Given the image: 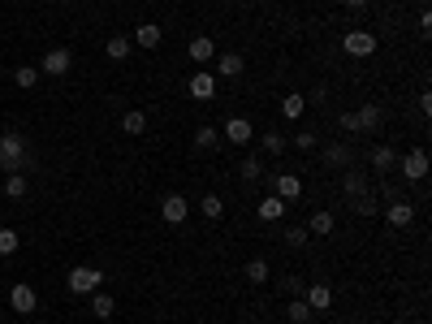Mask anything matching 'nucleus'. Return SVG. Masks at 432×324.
Here are the masks:
<instances>
[{"label":"nucleus","mask_w":432,"mask_h":324,"mask_svg":"<svg viewBox=\"0 0 432 324\" xmlns=\"http://www.w3.org/2000/svg\"><path fill=\"white\" fill-rule=\"evenodd\" d=\"M91 312H95V320H108V316L117 312V298H113V294H100V290H95V294H91Z\"/></svg>","instance_id":"6ab92c4d"},{"label":"nucleus","mask_w":432,"mask_h":324,"mask_svg":"<svg viewBox=\"0 0 432 324\" xmlns=\"http://www.w3.org/2000/svg\"><path fill=\"white\" fill-rule=\"evenodd\" d=\"M199 212H203L207 221H220V216H225V203H220V194H203V199H199Z\"/></svg>","instance_id":"b1692460"},{"label":"nucleus","mask_w":432,"mask_h":324,"mask_svg":"<svg viewBox=\"0 0 432 324\" xmlns=\"http://www.w3.org/2000/svg\"><path fill=\"white\" fill-rule=\"evenodd\" d=\"M18 251V234L13 230H0V255H13Z\"/></svg>","instance_id":"f704fd0d"},{"label":"nucleus","mask_w":432,"mask_h":324,"mask_svg":"<svg viewBox=\"0 0 432 324\" xmlns=\"http://www.w3.org/2000/svg\"><path fill=\"white\" fill-rule=\"evenodd\" d=\"M411 221H415V203L411 199H393L389 203V225H393V230H407Z\"/></svg>","instance_id":"ddd939ff"},{"label":"nucleus","mask_w":432,"mask_h":324,"mask_svg":"<svg viewBox=\"0 0 432 324\" xmlns=\"http://www.w3.org/2000/svg\"><path fill=\"white\" fill-rule=\"evenodd\" d=\"M9 307H13V312H18V316H30V312H35V307H39V298H35V290H30L26 281H18V285L9 290Z\"/></svg>","instance_id":"423d86ee"},{"label":"nucleus","mask_w":432,"mask_h":324,"mask_svg":"<svg viewBox=\"0 0 432 324\" xmlns=\"http://www.w3.org/2000/svg\"><path fill=\"white\" fill-rule=\"evenodd\" d=\"M243 70H247V61L238 57V52H229V57H220V61H216V74H220V78H238Z\"/></svg>","instance_id":"aec40b11"},{"label":"nucleus","mask_w":432,"mask_h":324,"mask_svg":"<svg viewBox=\"0 0 432 324\" xmlns=\"http://www.w3.org/2000/svg\"><path fill=\"white\" fill-rule=\"evenodd\" d=\"M216 143H220V130H216V125H199V130H195V148H199V152H212Z\"/></svg>","instance_id":"5701e85b"},{"label":"nucleus","mask_w":432,"mask_h":324,"mask_svg":"<svg viewBox=\"0 0 432 324\" xmlns=\"http://www.w3.org/2000/svg\"><path fill=\"white\" fill-rule=\"evenodd\" d=\"M13 83H18L22 91H30L39 83V70H35V65H18V70H13Z\"/></svg>","instance_id":"393cba45"},{"label":"nucleus","mask_w":432,"mask_h":324,"mask_svg":"<svg viewBox=\"0 0 432 324\" xmlns=\"http://www.w3.org/2000/svg\"><path fill=\"white\" fill-rule=\"evenodd\" d=\"M285 316H290V324H311V316H316V312H311V307L302 303V294H298V298H290V307H285Z\"/></svg>","instance_id":"412c9836"},{"label":"nucleus","mask_w":432,"mask_h":324,"mask_svg":"<svg viewBox=\"0 0 432 324\" xmlns=\"http://www.w3.org/2000/svg\"><path fill=\"white\" fill-rule=\"evenodd\" d=\"M285 207H290L285 199H277V194H268V199H260V203H255V216L273 225V221H281V216H285Z\"/></svg>","instance_id":"f8f14e48"},{"label":"nucleus","mask_w":432,"mask_h":324,"mask_svg":"<svg viewBox=\"0 0 432 324\" xmlns=\"http://www.w3.org/2000/svg\"><path fill=\"white\" fill-rule=\"evenodd\" d=\"M61 5H70V0H61Z\"/></svg>","instance_id":"79ce46f5"},{"label":"nucleus","mask_w":432,"mask_h":324,"mask_svg":"<svg viewBox=\"0 0 432 324\" xmlns=\"http://www.w3.org/2000/svg\"><path fill=\"white\" fill-rule=\"evenodd\" d=\"M121 130H125V134H143V130H147V112H143V108H130V112L121 117Z\"/></svg>","instance_id":"4be33fe9"},{"label":"nucleus","mask_w":432,"mask_h":324,"mask_svg":"<svg viewBox=\"0 0 432 324\" xmlns=\"http://www.w3.org/2000/svg\"><path fill=\"white\" fill-rule=\"evenodd\" d=\"M260 148L268 156H281L285 152V134H277V130H264V139H260Z\"/></svg>","instance_id":"bb28decb"},{"label":"nucleus","mask_w":432,"mask_h":324,"mask_svg":"<svg viewBox=\"0 0 432 324\" xmlns=\"http://www.w3.org/2000/svg\"><path fill=\"white\" fill-rule=\"evenodd\" d=\"M26 156H30L26 134H22V130H5V134H0V169H5V173H22Z\"/></svg>","instance_id":"f257e3e1"},{"label":"nucleus","mask_w":432,"mask_h":324,"mask_svg":"<svg viewBox=\"0 0 432 324\" xmlns=\"http://www.w3.org/2000/svg\"><path fill=\"white\" fill-rule=\"evenodd\" d=\"M100 281H104V268H91V264H83V268L70 272V290H74V294H95Z\"/></svg>","instance_id":"7ed1b4c3"},{"label":"nucleus","mask_w":432,"mask_h":324,"mask_svg":"<svg viewBox=\"0 0 432 324\" xmlns=\"http://www.w3.org/2000/svg\"><path fill=\"white\" fill-rule=\"evenodd\" d=\"M350 324H363V320H350Z\"/></svg>","instance_id":"a19ab883"},{"label":"nucleus","mask_w":432,"mask_h":324,"mask_svg":"<svg viewBox=\"0 0 432 324\" xmlns=\"http://www.w3.org/2000/svg\"><path fill=\"white\" fill-rule=\"evenodd\" d=\"M325 156H329V165H338V169H342V165H350V152H346V148H329Z\"/></svg>","instance_id":"c9c22d12"},{"label":"nucleus","mask_w":432,"mask_h":324,"mask_svg":"<svg viewBox=\"0 0 432 324\" xmlns=\"http://www.w3.org/2000/svg\"><path fill=\"white\" fill-rule=\"evenodd\" d=\"M247 281H255V285L268 281V259H251L247 264Z\"/></svg>","instance_id":"7c9ffc66"},{"label":"nucleus","mask_w":432,"mask_h":324,"mask_svg":"<svg viewBox=\"0 0 432 324\" xmlns=\"http://www.w3.org/2000/svg\"><path fill=\"white\" fill-rule=\"evenodd\" d=\"M302 112H307V95H285L281 100V117L285 121H298Z\"/></svg>","instance_id":"a211bd4d"},{"label":"nucleus","mask_w":432,"mask_h":324,"mask_svg":"<svg viewBox=\"0 0 432 324\" xmlns=\"http://www.w3.org/2000/svg\"><path fill=\"white\" fill-rule=\"evenodd\" d=\"M0 194H5V182H0Z\"/></svg>","instance_id":"ea45409f"},{"label":"nucleus","mask_w":432,"mask_h":324,"mask_svg":"<svg viewBox=\"0 0 432 324\" xmlns=\"http://www.w3.org/2000/svg\"><path fill=\"white\" fill-rule=\"evenodd\" d=\"M398 165H402V173L411 177V182H424V177H428V152L424 148H411L407 156H398Z\"/></svg>","instance_id":"20e7f679"},{"label":"nucleus","mask_w":432,"mask_h":324,"mask_svg":"<svg viewBox=\"0 0 432 324\" xmlns=\"http://www.w3.org/2000/svg\"><path fill=\"white\" fill-rule=\"evenodd\" d=\"M220 134H225V139L234 143V148H247V143L255 139V125H251L247 117H229L225 125H220Z\"/></svg>","instance_id":"39448f33"},{"label":"nucleus","mask_w":432,"mask_h":324,"mask_svg":"<svg viewBox=\"0 0 432 324\" xmlns=\"http://www.w3.org/2000/svg\"><path fill=\"white\" fill-rule=\"evenodd\" d=\"M355 121H359V130H376V125H380V108H376V104H363V108L355 112Z\"/></svg>","instance_id":"a878e982"},{"label":"nucleus","mask_w":432,"mask_h":324,"mask_svg":"<svg viewBox=\"0 0 432 324\" xmlns=\"http://www.w3.org/2000/svg\"><path fill=\"white\" fill-rule=\"evenodd\" d=\"M307 225H294V230H285V247H290V251H298V247H307Z\"/></svg>","instance_id":"c756f323"},{"label":"nucleus","mask_w":432,"mask_h":324,"mask_svg":"<svg viewBox=\"0 0 432 324\" xmlns=\"http://www.w3.org/2000/svg\"><path fill=\"white\" fill-rule=\"evenodd\" d=\"M294 148H298V152H311V148H316V134H307V130H298V134H294Z\"/></svg>","instance_id":"e433bc0d"},{"label":"nucleus","mask_w":432,"mask_h":324,"mask_svg":"<svg viewBox=\"0 0 432 324\" xmlns=\"http://www.w3.org/2000/svg\"><path fill=\"white\" fill-rule=\"evenodd\" d=\"M277 199H285V203H298V194H302V177H294V173H277Z\"/></svg>","instance_id":"9b49d317"},{"label":"nucleus","mask_w":432,"mask_h":324,"mask_svg":"<svg viewBox=\"0 0 432 324\" xmlns=\"http://www.w3.org/2000/svg\"><path fill=\"white\" fill-rule=\"evenodd\" d=\"M74 65V57H70V48H52L43 61H39V74H52V78H61Z\"/></svg>","instance_id":"6e6552de"},{"label":"nucleus","mask_w":432,"mask_h":324,"mask_svg":"<svg viewBox=\"0 0 432 324\" xmlns=\"http://www.w3.org/2000/svg\"><path fill=\"white\" fill-rule=\"evenodd\" d=\"M160 216H165V225H182V221L190 216L186 194H165V203H160Z\"/></svg>","instance_id":"0eeeda50"},{"label":"nucleus","mask_w":432,"mask_h":324,"mask_svg":"<svg viewBox=\"0 0 432 324\" xmlns=\"http://www.w3.org/2000/svg\"><path fill=\"white\" fill-rule=\"evenodd\" d=\"M160 35H165V30H160L156 22H138V30H134V43H138V48H160Z\"/></svg>","instance_id":"2eb2a0df"},{"label":"nucleus","mask_w":432,"mask_h":324,"mask_svg":"<svg viewBox=\"0 0 432 324\" xmlns=\"http://www.w3.org/2000/svg\"><path fill=\"white\" fill-rule=\"evenodd\" d=\"M338 125L346 130V134H355V130H359V121H355V112H342V117H338Z\"/></svg>","instance_id":"4c0bfd02"},{"label":"nucleus","mask_w":432,"mask_h":324,"mask_svg":"<svg viewBox=\"0 0 432 324\" xmlns=\"http://www.w3.org/2000/svg\"><path fill=\"white\" fill-rule=\"evenodd\" d=\"M186 52H190V61H199V65H203V61H212V57H216V43L207 39V35H199V39H190Z\"/></svg>","instance_id":"dca6fc26"},{"label":"nucleus","mask_w":432,"mask_h":324,"mask_svg":"<svg viewBox=\"0 0 432 324\" xmlns=\"http://www.w3.org/2000/svg\"><path fill=\"white\" fill-rule=\"evenodd\" d=\"M243 177H247V182H260V177H264V160L260 156H247L243 160Z\"/></svg>","instance_id":"2f4dec72"},{"label":"nucleus","mask_w":432,"mask_h":324,"mask_svg":"<svg viewBox=\"0 0 432 324\" xmlns=\"http://www.w3.org/2000/svg\"><path fill=\"white\" fill-rule=\"evenodd\" d=\"M342 194H350V199H359V194H367V177H363L359 169H350V173L342 177Z\"/></svg>","instance_id":"f3484780"},{"label":"nucleus","mask_w":432,"mask_h":324,"mask_svg":"<svg viewBox=\"0 0 432 324\" xmlns=\"http://www.w3.org/2000/svg\"><path fill=\"white\" fill-rule=\"evenodd\" d=\"M342 52L346 57H372L376 52V35H372V30H346V39H342Z\"/></svg>","instance_id":"f03ea898"},{"label":"nucleus","mask_w":432,"mask_h":324,"mask_svg":"<svg viewBox=\"0 0 432 324\" xmlns=\"http://www.w3.org/2000/svg\"><path fill=\"white\" fill-rule=\"evenodd\" d=\"M398 165V152L389 148V143H376V148H372V169L376 173H389Z\"/></svg>","instance_id":"4468645a"},{"label":"nucleus","mask_w":432,"mask_h":324,"mask_svg":"<svg viewBox=\"0 0 432 324\" xmlns=\"http://www.w3.org/2000/svg\"><path fill=\"white\" fill-rule=\"evenodd\" d=\"M125 57H130V39L113 35V39H108V61H125Z\"/></svg>","instance_id":"c85d7f7f"},{"label":"nucleus","mask_w":432,"mask_h":324,"mask_svg":"<svg viewBox=\"0 0 432 324\" xmlns=\"http://www.w3.org/2000/svg\"><path fill=\"white\" fill-rule=\"evenodd\" d=\"M186 91L195 95V100H212V95H216V74L195 70V74H190V83H186Z\"/></svg>","instance_id":"1a4fd4ad"},{"label":"nucleus","mask_w":432,"mask_h":324,"mask_svg":"<svg viewBox=\"0 0 432 324\" xmlns=\"http://www.w3.org/2000/svg\"><path fill=\"white\" fill-rule=\"evenodd\" d=\"M342 5H346V9H367L372 0H342Z\"/></svg>","instance_id":"58836bf2"},{"label":"nucleus","mask_w":432,"mask_h":324,"mask_svg":"<svg viewBox=\"0 0 432 324\" xmlns=\"http://www.w3.org/2000/svg\"><path fill=\"white\" fill-rule=\"evenodd\" d=\"M350 207H355V212H359V216H376V194H372V190H367V194H359V199H355V203H350Z\"/></svg>","instance_id":"72a5a7b5"},{"label":"nucleus","mask_w":432,"mask_h":324,"mask_svg":"<svg viewBox=\"0 0 432 324\" xmlns=\"http://www.w3.org/2000/svg\"><path fill=\"white\" fill-rule=\"evenodd\" d=\"M5 194H9V199H22V194H26V173H9Z\"/></svg>","instance_id":"473e14b6"},{"label":"nucleus","mask_w":432,"mask_h":324,"mask_svg":"<svg viewBox=\"0 0 432 324\" xmlns=\"http://www.w3.org/2000/svg\"><path fill=\"white\" fill-rule=\"evenodd\" d=\"M307 234H320V238L333 234V212H316V216L307 221Z\"/></svg>","instance_id":"cd10ccee"},{"label":"nucleus","mask_w":432,"mask_h":324,"mask_svg":"<svg viewBox=\"0 0 432 324\" xmlns=\"http://www.w3.org/2000/svg\"><path fill=\"white\" fill-rule=\"evenodd\" d=\"M302 303H307L311 312H329V307H333V290H329L325 281H316V285H307V294H302Z\"/></svg>","instance_id":"9d476101"}]
</instances>
